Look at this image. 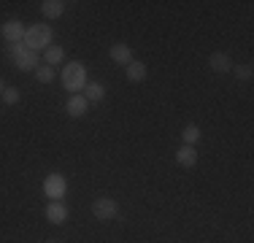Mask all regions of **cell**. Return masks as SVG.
Masks as SVG:
<instances>
[{
	"label": "cell",
	"instance_id": "6",
	"mask_svg": "<svg viewBox=\"0 0 254 243\" xmlns=\"http://www.w3.org/2000/svg\"><path fill=\"white\" fill-rule=\"evenodd\" d=\"M25 24H22V19H8L3 24V38L8 41V44H22L25 41Z\"/></svg>",
	"mask_w": 254,
	"mask_h": 243
},
{
	"label": "cell",
	"instance_id": "1",
	"mask_svg": "<svg viewBox=\"0 0 254 243\" xmlns=\"http://www.w3.org/2000/svg\"><path fill=\"white\" fill-rule=\"evenodd\" d=\"M63 87L68 92H76V95L87 87V68H84V62L73 60V62L65 65L63 68Z\"/></svg>",
	"mask_w": 254,
	"mask_h": 243
},
{
	"label": "cell",
	"instance_id": "7",
	"mask_svg": "<svg viewBox=\"0 0 254 243\" xmlns=\"http://www.w3.org/2000/svg\"><path fill=\"white\" fill-rule=\"evenodd\" d=\"M68 216H70L68 205L60 203V200H52V203L46 205V219H49L52 224H65V222H68Z\"/></svg>",
	"mask_w": 254,
	"mask_h": 243
},
{
	"label": "cell",
	"instance_id": "4",
	"mask_svg": "<svg viewBox=\"0 0 254 243\" xmlns=\"http://www.w3.org/2000/svg\"><path fill=\"white\" fill-rule=\"evenodd\" d=\"M92 214L98 222H111V219H117V214H119V205L114 197H98L92 205Z\"/></svg>",
	"mask_w": 254,
	"mask_h": 243
},
{
	"label": "cell",
	"instance_id": "2",
	"mask_svg": "<svg viewBox=\"0 0 254 243\" xmlns=\"http://www.w3.org/2000/svg\"><path fill=\"white\" fill-rule=\"evenodd\" d=\"M27 49H33V52H41V49H49L52 46V27L49 24H30V27L25 30V41H22Z\"/></svg>",
	"mask_w": 254,
	"mask_h": 243
},
{
	"label": "cell",
	"instance_id": "12",
	"mask_svg": "<svg viewBox=\"0 0 254 243\" xmlns=\"http://www.w3.org/2000/svg\"><path fill=\"white\" fill-rule=\"evenodd\" d=\"M41 11H44L46 19H60L65 14V3L63 0H44L41 3Z\"/></svg>",
	"mask_w": 254,
	"mask_h": 243
},
{
	"label": "cell",
	"instance_id": "11",
	"mask_svg": "<svg viewBox=\"0 0 254 243\" xmlns=\"http://www.w3.org/2000/svg\"><path fill=\"white\" fill-rule=\"evenodd\" d=\"M176 162L181 168H195L197 165V151L195 146H181V149L176 151Z\"/></svg>",
	"mask_w": 254,
	"mask_h": 243
},
{
	"label": "cell",
	"instance_id": "20",
	"mask_svg": "<svg viewBox=\"0 0 254 243\" xmlns=\"http://www.w3.org/2000/svg\"><path fill=\"white\" fill-rule=\"evenodd\" d=\"M3 89H5V84H3V78H0V95H3Z\"/></svg>",
	"mask_w": 254,
	"mask_h": 243
},
{
	"label": "cell",
	"instance_id": "16",
	"mask_svg": "<svg viewBox=\"0 0 254 243\" xmlns=\"http://www.w3.org/2000/svg\"><path fill=\"white\" fill-rule=\"evenodd\" d=\"M181 138H184V146H195L200 141V127L197 124H187L184 132H181Z\"/></svg>",
	"mask_w": 254,
	"mask_h": 243
},
{
	"label": "cell",
	"instance_id": "14",
	"mask_svg": "<svg viewBox=\"0 0 254 243\" xmlns=\"http://www.w3.org/2000/svg\"><path fill=\"white\" fill-rule=\"evenodd\" d=\"M125 73H127V81H143V78H146V65L138 62V60H132Z\"/></svg>",
	"mask_w": 254,
	"mask_h": 243
},
{
	"label": "cell",
	"instance_id": "17",
	"mask_svg": "<svg viewBox=\"0 0 254 243\" xmlns=\"http://www.w3.org/2000/svg\"><path fill=\"white\" fill-rule=\"evenodd\" d=\"M33 73H35V81H41V84H52L54 81V70L49 68V65H38Z\"/></svg>",
	"mask_w": 254,
	"mask_h": 243
},
{
	"label": "cell",
	"instance_id": "3",
	"mask_svg": "<svg viewBox=\"0 0 254 243\" xmlns=\"http://www.w3.org/2000/svg\"><path fill=\"white\" fill-rule=\"evenodd\" d=\"M8 54H11V60H14V65L19 70H35L38 68V52L27 49L25 44H11Z\"/></svg>",
	"mask_w": 254,
	"mask_h": 243
},
{
	"label": "cell",
	"instance_id": "13",
	"mask_svg": "<svg viewBox=\"0 0 254 243\" xmlns=\"http://www.w3.org/2000/svg\"><path fill=\"white\" fill-rule=\"evenodd\" d=\"M81 92H84V97H87V103H100L103 97H106V87L98 84V81H87V87H84Z\"/></svg>",
	"mask_w": 254,
	"mask_h": 243
},
{
	"label": "cell",
	"instance_id": "19",
	"mask_svg": "<svg viewBox=\"0 0 254 243\" xmlns=\"http://www.w3.org/2000/svg\"><path fill=\"white\" fill-rule=\"evenodd\" d=\"M235 76H238L241 81H249V78L254 76V68L252 65H238V68H235Z\"/></svg>",
	"mask_w": 254,
	"mask_h": 243
},
{
	"label": "cell",
	"instance_id": "8",
	"mask_svg": "<svg viewBox=\"0 0 254 243\" xmlns=\"http://www.w3.org/2000/svg\"><path fill=\"white\" fill-rule=\"evenodd\" d=\"M87 108H89L87 97H84V95H73L68 100V106H65V114H68V117H73V119H78V117H84V114H87Z\"/></svg>",
	"mask_w": 254,
	"mask_h": 243
},
{
	"label": "cell",
	"instance_id": "9",
	"mask_svg": "<svg viewBox=\"0 0 254 243\" xmlns=\"http://www.w3.org/2000/svg\"><path fill=\"white\" fill-rule=\"evenodd\" d=\"M108 54H111V60H114V62L125 65V68L132 62V49L127 46V44H114L111 49H108Z\"/></svg>",
	"mask_w": 254,
	"mask_h": 243
},
{
	"label": "cell",
	"instance_id": "10",
	"mask_svg": "<svg viewBox=\"0 0 254 243\" xmlns=\"http://www.w3.org/2000/svg\"><path fill=\"white\" fill-rule=\"evenodd\" d=\"M208 65H211V70H216V73L233 70V60H230V54H225V52H214L208 57Z\"/></svg>",
	"mask_w": 254,
	"mask_h": 243
},
{
	"label": "cell",
	"instance_id": "21",
	"mask_svg": "<svg viewBox=\"0 0 254 243\" xmlns=\"http://www.w3.org/2000/svg\"><path fill=\"white\" fill-rule=\"evenodd\" d=\"M46 243H52V241H46Z\"/></svg>",
	"mask_w": 254,
	"mask_h": 243
},
{
	"label": "cell",
	"instance_id": "5",
	"mask_svg": "<svg viewBox=\"0 0 254 243\" xmlns=\"http://www.w3.org/2000/svg\"><path fill=\"white\" fill-rule=\"evenodd\" d=\"M65 192H68V181H65L63 173L46 176V181H44V194H46V197H49V200H60V197H65Z\"/></svg>",
	"mask_w": 254,
	"mask_h": 243
},
{
	"label": "cell",
	"instance_id": "15",
	"mask_svg": "<svg viewBox=\"0 0 254 243\" xmlns=\"http://www.w3.org/2000/svg\"><path fill=\"white\" fill-rule=\"evenodd\" d=\"M63 57H65V52L60 46H49L44 52V60H46V65H49V68H54V65H60L63 62Z\"/></svg>",
	"mask_w": 254,
	"mask_h": 243
},
{
	"label": "cell",
	"instance_id": "18",
	"mask_svg": "<svg viewBox=\"0 0 254 243\" xmlns=\"http://www.w3.org/2000/svg\"><path fill=\"white\" fill-rule=\"evenodd\" d=\"M0 97H3L5 106H16V103H19V89H16V87H5Z\"/></svg>",
	"mask_w": 254,
	"mask_h": 243
}]
</instances>
